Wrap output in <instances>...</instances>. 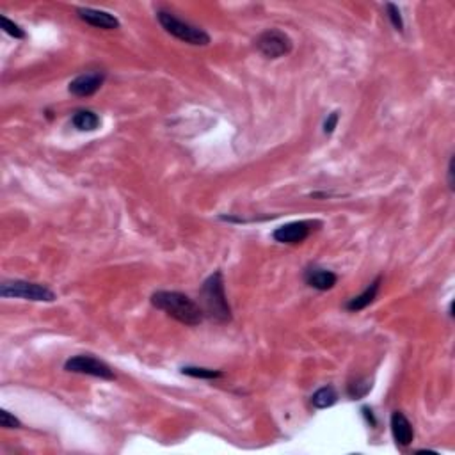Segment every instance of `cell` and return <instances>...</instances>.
Segmentation results:
<instances>
[{"mask_svg":"<svg viewBox=\"0 0 455 455\" xmlns=\"http://www.w3.org/2000/svg\"><path fill=\"white\" fill-rule=\"evenodd\" d=\"M151 304L169 315L174 321L186 326H200L204 318V312L197 302L181 292L158 290L151 295Z\"/></svg>","mask_w":455,"mask_h":455,"instance_id":"1","label":"cell"},{"mask_svg":"<svg viewBox=\"0 0 455 455\" xmlns=\"http://www.w3.org/2000/svg\"><path fill=\"white\" fill-rule=\"evenodd\" d=\"M201 299H203V312L204 315L210 316L212 321L230 322L232 321V308L227 304L226 292H224V279L223 272L217 270L210 276L201 286Z\"/></svg>","mask_w":455,"mask_h":455,"instance_id":"2","label":"cell"},{"mask_svg":"<svg viewBox=\"0 0 455 455\" xmlns=\"http://www.w3.org/2000/svg\"><path fill=\"white\" fill-rule=\"evenodd\" d=\"M157 18L158 24L162 25L164 31L173 36V38L180 39V41L189 43V45H194V47H206L210 43V36L206 34L203 29L176 18L173 13L158 11Z\"/></svg>","mask_w":455,"mask_h":455,"instance_id":"3","label":"cell"},{"mask_svg":"<svg viewBox=\"0 0 455 455\" xmlns=\"http://www.w3.org/2000/svg\"><path fill=\"white\" fill-rule=\"evenodd\" d=\"M0 295L4 299L15 298L34 302H54L57 299L54 290H50L48 286L39 285V283L22 281V279H13V281L2 283L0 285Z\"/></svg>","mask_w":455,"mask_h":455,"instance_id":"4","label":"cell"},{"mask_svg":"<svg viewBox=\"0 0 455 455\" xmlns=\"http://www.w3.org/2000/svg\"><path fill=\"white\" fill-rule=\"evenodd\" d=\"M64 370L71 372V374H82V375H91V377H100L105 381H114L116 374L108 367L107 363H104L102 359L93 358L89 354H78L70 358L64 363Z\"/></svg>","mask_w":455,"mask_h":455,"instance_id":"5","label":"cell"},{"mask_svg":"<svg viewBox=\"0 0 455 455\" xmlns=\"http://www.w3.org/2000/svg\"><path fill=\"white\" fill-rule=\"evenodd\" d=\"M256 48L260 54L265 55L267 59H279L283 55L290 54L293 48V43L288 34H285L279 29H269L262 32L256 39Z\"/></svg>","mask_w":455,"mask_h":455,"instance_id":"6","label":"cell"},{"mask_svg":"<svg viewBox=\"0 0 455 455\" xmlns=\"http://www.w3.org/2000/svg\"><path fill=\"white\" fill-rule=\"evenodd\" d=\"M313 226H315V223H312V220H295V223L283 224V226L276 227L272 239L279 244H301L313 232Z\"/></svg>","mask_w":455,"mask_h":455,"instance_id":"7","label":"cell"},{"mask_svg":"<svg viewBox=\"0 0 455 455\" xmlns=\"http://www.w3.org/2000/svg\"><path fill=\"white\" fill-rule=\"evenodd\" d=\"M105 78H107V75H105L104 71L82 74L70 82V85H68V91H70L71 94H75V97H80V98L93 97L98 89L104 85Z\"/></svg>","mask_w":455,"mask_h":455,"instance_id":"8","label":"cell"},{"mask_svg":"<svg viewBox=\"0 0 455 455\" xmlns=\"http://www.w3.org/2000/svg\"><path fill=\"white\" fill-rule=\"evenodd\" d=\"M77 16L85 22L91 27L97 29H104V31H118L121 27L120 20L116 18L114 15L107 11H100V9H93V8H78L77 9Z\"/></svg>","mask_w":455,"mask_h":455,"instance_id":"9","label":"cell"},{"mask_svg":"<svg viewBox=\"0 0 455 455\" xmlns=\"http://www.w3.org/2000/svg\"><path fill=\"white\" fill-rule=\"evenodd\" d=\"M390 425H391V434H393V440L398 447L405 448L413 443V440H414L413 425H411V421L407 420V416H405L404 413H400V411H395V413L391 414Z\"/></svg>","mask_w":455,"mask_h":455,"instance_id":"10","label":"cell"},{"mask_svg":"<svg viewBox=\"0 0 455 455\" xmlns=\"http://www.w3.org/2000/svg\"><path fill=\"white\" fill-rule=\"evenodd\" d=\"M304 281L306 285L312 286L315 290H321V292H328L338 281V276L332 272V270L321 269V267H309L304 272Z\"/></svg>","mask_w":455,"mask_h":455,"instance_id":"11","label":"cell"},{"mask_svg":"<svg viewBox=\"0 0 455 455\" xmlns=\"http://www.w3.org/2000/svg\"><path fill=\"white\" fill-rule=\"evenodd\" d=\"M381 283L382 276H377L359 295H356V298L349 299V301L345 302V309H349V312H361V309H365L367 306H370L372 302L377 299V293L379 290H381Z\"/></svg>","mask_w":455,"mask_h":455,"instance_id":"12","label":"cell"},{"mask_svg":"<svg viewBox=\"0 0 455 455\" xmlns=\"http://www.w3.org/2000/svg\"><path fill=\"white\" fill-rule=\"evenodd\" d=\"M71 125L80 132H94L100 127V116L97 112L82 108V111H77L71 116Z\"/></svg>","mask_w":455,"mask_h":455,"instance_id":"13","label":"cell"},{"mask_svg":"<svg viewBox=\"0 0 455 455\" xmlns=\"http://www.w3.org/2000/svg\"><path fill=\"white\" fill-rule=\"evenodd\" d=\"M338 402V393L332 386H324L312 395V405L316 409H328Z\"/></svg>","mask_w":455,"mask_h":455,"instance_id":"14","label":"cell"},{"mask_svg":"<svg viewBox=\"0 0 455 455\" xmlns=\"http://www.w3.org/2000/svg\"><path fill=\"white\" fill-rule=\"evenodd\" d=\"M370 390H372L370 379L359 377L347 386V395L352 398V400H359V398L367 397V395L370 393Z\"/></svg>","mask_w":455,"mask_h":455,"instance_id":"15","label":"cell"},{"mask_svg":"<svg viewBox=\"0 0 455 455\" xmlns=\"http://www.w3.org/2000/svg\"><path fill=\"white\" fill-rule=\"evenodd\" d=\"M181 374L189 375L194 379H206V381H216V379L223 377L220 370H212V368H201V367H183Z\"/></svg>","mask_w":455,"mask_h":455,"instance_id":"16","label":"cell"},{"mask_svg":"<svg viewBox=\"0 0 455 455\" xmlns=\"http://www.w3.org/2000/svg\"><path fill=\"white\" fill-rule=\"evenodd\" d=\"M0 22H2V29H4L6 32H8L11 38L15 39H24L25 38V31L22 27H20L18 24H15V22H11V20L8 18V16H0Z\"/></svg>","mask_w":455,"mask_h":455,"instance_id":"17","label":"cell"},{"mask_svg":"<svg viewBox=\"0 0 455 455\" xmlns=\"http://www.w3.org/2000/svg\"><path fill=\"white\" fill-rule=\"evenodd\" d=\"M386 11H388V18H390V22H391V25L395 27V31H398V32L404 31V20H402L398 6L388 2V4H386Z\"/></svg>","mask_w":455,"mask_h":455,"instance_id":"18","label":"cell"},{"mask_svg":"<svg viewBox=\"0 0 455 455\" xmlns=\"http://www.w3.org/2000/svg\"><path fill=\"white\" fill-rule=\"evenodd\" d=\"M0 425L4 428H20L22 427V421L16 416H13L9 411L2 409V411H0Z\"/></svg>","mask_w":455,"mask_h":455,"instance_id":"19","label":"cell"},{"mask_svg":"<svg viewBox=\"0 0 455 455\" xmlns=\"http://www.w3.org/2000/svg\"><path fill=\"white\" fill-rule=\"evenodd\" d=\"M338 121H340V112L338 111L331 112V114H329V116L326 118V121H324V134L331 135L332 132H335Z\"/></svg>","mask_w":455,"mask_h":455,"instance_id":"20","label":"cell"},{"mask_svg":"<svg viewBox=\"0 0 455 455\" xmlns=\"http://www.w3.org/2000/svg\"><path fill=\"white\" fill-rule=\"evenodd\" d=\"M448 187L450 190H454L455 180H454V155L450 157V162H448Z\"/></svg>","mask_w":455,"mask_h":455,"instance_id":"21","label":"cell"},{"mask_svg":"<svg viewBox=\"0 0 455 455\" xmlns=\"http://www.w3.org/2000/svg\"><path fill=\"white\" fill-rule=\"evenodd\" d=\"M361 411H363V414H365V418L368 420V424H370L372 427H375V425H377V420H375V416H374V411H372L370 407H363Z\"/></svg>","mask_w":455,"mask_h":455,"instance_id":"22","label":"cell"}]
</instances>
